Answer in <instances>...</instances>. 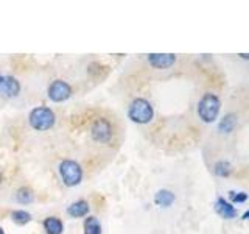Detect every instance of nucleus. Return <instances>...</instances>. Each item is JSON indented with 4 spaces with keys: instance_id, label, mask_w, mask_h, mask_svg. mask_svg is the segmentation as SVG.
I'll use <instances>...</instances> for the list:
<instances>
[{
    "instance_id": "obj_7",
    "label": "nucleus",
    "mask_w": 249,
    "mask_h": 234,
    "mask_svg": "<svg viewBox=\"0 0 249 234\" xmlns=\"http://www.w3.org/2000/svg\"><path fill=\"white\" fill-rule=\"evenodd\" d=\"M148 61L156 69H168L175 64L176 57L173 53H151L148 55Z\"/></svg>"
},
{
    "instance_id": "obj_1",
    "label": "nucleus",
    "mask_w": 249,
    "mask_h": 234,
    "mask_svg": "<svg viewBox=\"0 0 249 234\" xmlns=\"http://www.w3.org/2000/svg\"><path fill=\"white\" fill-rule=\"evenodd\" d=\"M220 106H221L220 98H218L215 94H204L198 103L199 119L206 123L213 122L218 117V113H220Z\"/></svg>"
},
{
    "instance_id": "obj_8",
    "label": "nucleus",
    "mask_w": 249,
    "mask_h": 234,
    "mask_svg": "<svg viewBox=\"0 0 249 234\" xmlns=\"http://www.w3.org/2000/svg\"><path fill=\"white\" fill-rule=\"evenodd\" d=\"M0 92L5 97H16L20 92V84L14 77H3L0 81Z\"/></svg>"
},
{
    "instance_id": "obj_9",
    "label": "nucleus",
    "mask_w": 249,
    "mask_h": 234,
    "mask_svg": "<svg viewBox=\"0 0 249 234\" xmlns=\"http://www.w3.org/2000/svg\"><path fill=\"white\" fill-rule=\"evenodd\" d=\"M215 211L216 214L226 218V220H229V218H235L237 217V209L233 208L229 201H226L224 198H216L215 201Z\"/></svg>"
},
{
    "instance_id": "obj_17",
    "label": "nucleus",
    "mask_w": 249,
    "mask_h": 234,
    "mask_svg": "<svg viewBox=\"0 0 249 234\" xmlns=\"http://www.w3.org/2000/svg\"><path fill=\"white\" fill-rule=\"evenodd\" d=\"M19 203H23V205H28V203L33 201V192H31L28 187H22V189L18 191V195H16Z\"/></svg>"
},
{
    "instance_id": "obj_18",
    "label": "nucleus",
    "mask_w": 249,
    "mask_h": 234,
    "mask_svg": "<svg viewBox=\"0 0 249 234\" xmlns=\"http://www.w3.org/2000/svg\"><path fill=\"white\" fill-rule=\"evenodd\" d=\"M231 198H232L233 201H237V203H243V201L248 198V195H246L245 192H238V194L231 192Z\"/></svg>"
},
{
    "instance_id": "obj_3",
    "label": "nucleus",
    "mask_w": 249,
    "mask_h": 234,
    "mask_svg": "<svg viewBox=\"0 0 249 234\" xmlns=\"http://www.w3.org/2000/svg\"><path fill=\"white\" fill-rule=\"evenodd\" d=\"M30 125L37 131L50 130L54 125V113L50 108L39 106L30 113Z\"/></svg>"
},
{
    "instance_id": "obj_12",
    "label": "nucleus",
    "mask_w": 249,
    "mask_h": 234,
    "mask_svg": "<svg viewBox=\"0 0 249 234\" xmlns=\"http://www.w3.org/2000/svg\"><path fill=\"white\" fill-rule=\"evenodd\" d=\"M44 228L47 231V234H61L62 233V222L56 217H49L44 220Z\"/></svg>"
},
{
    "instance_id": "obj_14",
    "label": "nucleus",
    "mask_w": 249,
    "mask_h": 234,
    "mask_svg": "<svg viewBox=\"0 0 249 234\" xmlns=\"http://www.w3.org/2000/svg\"><path fill=\"white\" fill-rule=\"evenodd\" d=\"M84 234H101V225L98 218L88 217L84 220Z\"/></svg>"
},
{
    "instance_id": "obj_2",
    "label": "nucleus",
    "mask_w": 249,
    "mask_h": 234,
    "mask_svg": "<svg viewBox=\"0 0 249 234\" xmlns=\"http://www.w3.org/2000/svg\"><path fill=\"white\" fill-rule=\"evenodd\" d=\"M128 116H129V119L136 123H148V122H151L154 111H153V106L150 105V101L148 100L136 98L129 106Z\"/></svg>"
},
{
    "instance_id": "obj_4",
    "label": "nucleus",
    "mask_w": 249,
    "mask_h": 234,
    "mask_svg": "<svg viewBox=\"0 0 249 234\" xmlns=\"http://www.w3.org/2000/svg\"><path fill=\"white\" fill-rule=\"evenodd\" d=\"M59 174L66 186H78L83 179L81 166L72 159H64L59 164Z\"/></svg>"
},
{
    "instance_id": "obj_22",
    "label": "nucleus",
    "mask_w": 249,
    "mask_h": 234,
    "mask_svg": "<svg viewBox=\"0 0 249 234\" xmlns=\"http://www.w3.org/2000/svg\"><path fill=\"white\" fill-rule=\"evenodd\" d=\"M0 183H2V172H0Z\"/></svg>"
},
{
    "instance_id": "obj_20",
    "label": "nucleus",
    "mask_w": 249,
    "mask_h": 234,
    "mask_svg": "<svg viewBox=\"0 0 249 234\" xmlns=\"http://www.w3.org/2000/svg\"><path fill=\"white\" fill-rule=\"evenodd\" d=\"M240 57H243V58H246V59H248V58H249V55H243V53H241Z\"/></svg>"
},
{
    "instance_id": "obj_5",
    "label": "nucleus",
    "mask_w": 249,
    "mask_h": 234,
    "mask_svg": "<svg viewBox=\"0 0 249 234\" xmlns=\"http://www.w3.org/2000/svg\"><path fill=\"white\" fill-rule=\"evenodd\" d=\"M92 137L97 140V142L106 144L111 140L112 137V130H111V123L106 119H98L95 123L92 125Z\"/></svg>"
},
{
    "instance_id": "obj_10",
    "label": "nucleus",
    "mask_w": 249,
    "mask_h": 234,
    "mask_svg": "<svg viewBox=\"0 0 249 234\" xmlns=\"http://www.w3.org/2000/svg\"><path fill=\"white\" fill-rule=\"evenodd\" d=\"M154 201H156V205H159V206H162V208H168L170 205H173V201H175V194L171 192V191L162 189V191H159L158 194H156Z\"/></svg>"
},
{
    "instance_id": "obj_6",
    "label": "nucleus",
    "mask_w": 249,
    "mask_h": 234,
    "mask_svg": "<svg viewBox=\"0 0 249 234\" xmlns=\"http://www.w3.org/2000/svg\"><path fill=\"white\" fill-rule=\"evenodd\" d=\"M70 96H72V88L69 86V83L62 81V80H56L50 84L49 88V97L53 101H64L67 100Z\"/></svg>"
},
{
    "instance_id": "obj_15",
    "label": "nucleus",
    "mask_w": 249,
    "mask_h": 234,
    "mask_svg": "<svg viewBox=\"0 0 249 234\" xmlns=\"http://www.w3.org/2000/svg\"><path fill=\"white\" fill-rule=\"evenodd\" d=\"M11 218H13V222L18 225H27L31 220V214L27 213V211L18 209V211H13L11 213Z\"/></svg>"
},
{
    "instance_id": "obj_13",
    "label": "nucleus",
    "mask_w": 249,
    "mask_h": 234,
    "mask_svg": "<svg viewBox=\"0 0 249 234\" xmlns=\"http://www.w3.org/2000/svg\"><path fill=\"white\" fill-rule=\"evenodd\" d=\"M237 125V116L235 114H228L223 117V120L220 122V131L221 133H231L233 131V128H235Z\"/></svg>"
},
{
    "instance_id": "obj_21",
    "label": "nucleus",
    "mask_w": 249,
    "mask_h": 234,
    "mask_svg": "<svg viewBox=\"0 0 249 234\" xmlns=\"http://www.w3.org/2000/svg\"><path fill=\"white\" fill-rule=\"evenodd\" d=\"M0 234H5V231H3L2 228H0Z\"/></svg>"
},
{
    "instance_id": "obj_11",
    "label": "nucleus",
    "mask_w": 249,
    "mask_h": 234,
    "mask_svg": "<svg viewBox=\"0 0 249 234\" xmlns=\"http://www.w3.org/2000/svg\"><path fill=\"white\" fill-rule=\"evenodd\" d=\"M67 213L72 215V217H83L89 213V205H88V201H84V200H78L75 201L73 205H70L69 209H67Z\"/></svg>"
},
{
    "instance_id": "obj_23",
    "label": "nucleus",
    "mask_w": 249,
    "mask_h": 234,
    "mask_svg": "<svg viewBox=\"0 0 249 234\" xmlns=\"http://www.w3.org/2000/svg\"><path fill=\"white\" fill-rule=\"evenodd\" d=\"M2 78H3V77H2V75H0V81H2Z\"/></svg>"
},
{
    "instance_id": "obj_19",
    "label": "nucleus",
    "mask_w": 249,
    "mask_h": 234,
    "mask_svg": "<svg viewBox=\"0 0 249 234\" xmlns=\"http://www.w3.org/2000/svg\"><path fill=\"white\" fill-rule=\"evenodd\" d=\"M241 218H243V220H248V218H249V209H248L246 213L243 214V217H241Z\"/></svg>"
},
{
    "instance_id": "obj_16",
    "label": "nucleus",
    "mask_w": 249,
    "mask_h": 234,
    "mask_svg": "<svg viewBox=\"0 0 249 234\" xmlns=\"http://www.w3.org/2000/svg\"><path fill=\"white\" fill-rule=\"evenodd\" d=\"M215 175L218 176H229L232 174V166H231V162L228 161H220V162H216L215 164Z\"/></svg>"
}]
</instances>
